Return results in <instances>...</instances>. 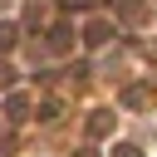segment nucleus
Listing matches in <instances>:
<instances>
[{
  "mask_svg": "<svg viewBox=\"0 0 157 157\" xmlns=\"http://www.w3.org/2000/svg\"><path fill=\"white\" fill-rule=\"evenodd\" d=\"M59 113H64V103H59V98H44V108H39V118H44V123H54Z\"/></svg>",
  "mask_w": 157,
  "mask_h": 157,
  "instance_id": "obj_6",
  "label": "nucleus"
},
{
  "mask_svg": "<svg viewBox=\"0 0 157 157\" xmlns=\"http://www.w3.org/2000/svg\"><path fill=\"white\" fill-rule=\"evenodd\" d=\"M113 128H118L113 108H93V113H88V137H108Z\"/></svg>",
  "mask_w": 157,
  "mask_h": 157,
  "instance_id": "obj_1",
  "label": "nucleus"
},
{
  "mask_svg": "<svg viewBox=\"0 0 157 157\" xmlns=\"http://www.w3.org/2000/svg\"><path fill=\"white\" fill-rule=\"evenodd\" d=\"M10 83H15V69H10V64H0V88H10Z\"/></svg>",
  "mask_w": 157,
  "mask_h": 157,
  "instance_id": "obj_9",
  "label": "nucleus"
},
{
  "mask_svg": "<svg viewBox=\"0 0 157 157\" xmlns=\"http://www.w3.org/2000/svg\"><path fill=\"white\" fill-rule=\"evenodd\" d=\"M83 39H88V44H108V39H113V25H108V20H93V25L83 29Z\"/></svg>",
  "mask_w": 157,
  "mask_h": 157,
  "instance_id": "obj_3",
  "label": "nucleus"
},
{
  "mask_svg": "<svg viewBox=\"0 0 157 157\" xmlns=\"http://www.w3.org/2000/svg\"><path fill=\"white\" fill-rule=\"evenodd\" d=\"M69 44H74V29H69V25H54V29H49V49H54V54H64Z\"/></svg>",
  "mask_w": 157,
  "mask_h": 157,
  "instance_id": "obj_4",
  "label": "nucleus"
},
{
  "mask_svg": "<svg viewBox=\"0 0 157 157\" xmlns=\"http://www.w3.org/2000/svg\"><path fill=\"white\" fill-rule=\"evenodd\" d=\"M5 113H10L15 123H20V118L29 113V98H25V93H10V103H5Z\"/></svg>",
  "mask_w": 157,
  "mask_h": 157,
  "instance_id": "obj_5",
  "label": "nucleus"
},
{
  "mask_svg": "<svg viewBox=\"0 0 157 157\" xmlns=\"http://www.w3.org/2000/svg\"><path fill=\"white\" fill-rule=\"evenodd\" d=\"M74 157H98V152H93V147H83V152H74Z\"/></svg>",
  "mask_w": 157,
  "mask_h": 157,
  "instance_id": "obj_10",
  "label": "nucleus"
},
{
  "mask_svg": "<svg viewBox=\"0 0 157 157\" xmlns=\"http://www.w3.org/2000/svg\"><path fill=\"white\" fill-rule=\"evenodd\" d=\"M118 103H123V108H147V103H152V83H132V88H123Z\"/></svg>",
  "mask_w": 157,
  "mask_h": 157,
  "instance_id": "obj_2",
  "label": "nucleus"
},
{
  "mask_svg": "<svg viewBox=\"0 0 157 157\" xmlns=\"http://www.w3.org/2000/svg\"><path fill=\"white\" fill-rule=\"evenodd\" d=\"M15 49V25H0V54Z\"/></svg>",
  "mask_w": 157,
  "mask_h": 157,
  "instance_id": "obj_7",
  "label": "nucleus"
},
{
  "mask_svg": "<svg viewBox=\"0 0 157 157\" xmlns=\"http://www.w3.org/2000/svg\"><path fill=\"white\" fill-rule=\"evenodd\" d=\"M113 157H142V147H132V142H118V147H113Z\"/></svg>",
  "mask_w": 157,
  "mask_h": 157,
  "instance_id": "obj_8",
  "label": "nucleus"
}]
</instances>
